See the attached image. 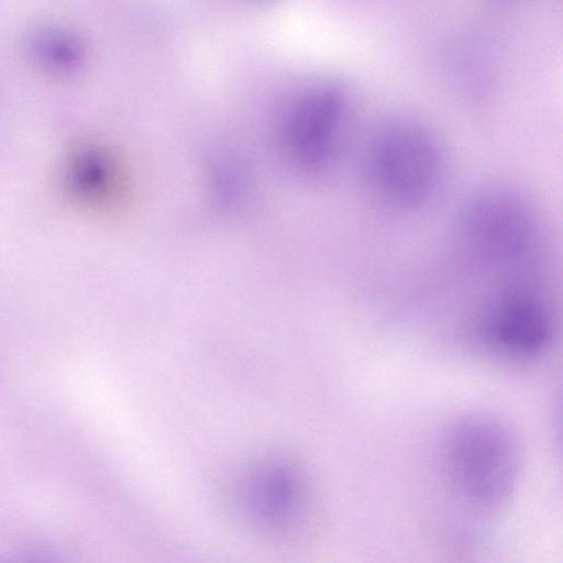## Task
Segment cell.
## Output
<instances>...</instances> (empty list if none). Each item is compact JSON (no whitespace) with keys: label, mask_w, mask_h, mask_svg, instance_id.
I'll list each match as a JSON object with an SVG mask.
<instances>
[{"label":"cell","mask_w":563,"mask_h":563,"mask_svg":"<svg viewBox=\"0 0 563 563\" xmlns=\"http://www.w3.org/2000/svg\"><path fill=\"white\" fill-rule=\"evenodd\" d=\"M221 501L233 521L264 541L291 545L312 532L318 500L303 464L282 451L243 457L224 472Z\"/></svg>","instance_id":"1"},{"label":"cell","mask_w":563,"mask_h":563,"mask_svg":"<svg viewBox=\"0 0 563 563\" xmlns=\"http://www.w3.org/2000/svg\"><path fill=\"white\" fill-rule=\"evenodd\" d=\"M442 476L454 498L479 514L503 509L521 473L516 435L496 418L471 415L445 432L440 450Z\"/></svg>","instance_id":"2"},{"label":"cell","mask_w":563,"mask_h":563,"mask_svg":"<svg viewBox=\"0 0 563 563\" xmlns=\"http://www.w3.org/2000/svg\"><path fill=\"white\" fill-rule=\"evenodd\" d=\"M453 233L459 251L475 267L503 282L534 277L540 228L532 207L517 192L501 187L475 192L461 206Z\"/></svg>","instance_id":"3"},{"label":"cell","mask_w":563,"mask_h":563,"mask_svg":"<svg viewBox=\"0 0 563 563\" xmlns=\"http://www.w3.org/2000/svg\"><path fill=\"white\" fill-rule=\"evenodd\" d=\"M364 170L372 192L388 207L412 210L439 189L444 157L440 142L427 128L397 121L380 128L368 141Z\"/></svg>","instance_id":"4"},{"label":"cell","mask_w":563,"mask_h":563,"mask_svg":"<svg viewBox=\"0 0 563 563\" xmlns=\"http://www.w3.org/2000/svg\"><path fill=\"white\" fill-rule=\"evenodd\" d=\"M476 331L484 345L504 360L537 361L553 343L554 311L534 279L501 282L485 302Z\"/></svg>","instance_id":"5"},{"label":"cell","mask_w":563,"mask_h":563,"mask_svg":"<svg viewBox=\"0 0 563 563\" xmlns=\"http://www.w3.org/2000/svg\"><path fill=\"white\" fill-rule=\"evenodd\" d=\"M346 103L330 85L299 91L286 107L280 125L283 146L290 161L311 175L327 172L345 143Z\"/></svg>","instance_id":"6"},{"label":"cell","mask_w":563,"mask_h":563,"mask_svg":"<svg viewBox=\"0 0 563 563\" xmlns=\"http://www.w3.org/2000/svg\"><path fill=\"white\" fill-rule=\"evenodd\" d=\"M21 52L36 74L55 81L77 79L89 59L85 35L59 22L41 23L29 29L23 36Z\"/></svg>","instance_id":"7"},{"label":"cell","mask_w":563,"mask_h":563,"mask_svg":"<svg viewBox=\"0 0 563 563\" xmlns=\"http://www.w3.org/2000/svg\"><path fill=\"white\" fill-rule=\"evenodd\" d=\"M64 184L70 196L91 207H108L121 196L122 179L113 156L103 147L84 145L69 155Z\"/></svg>","instance_id":"8"},{"label":"cell","mask_w":563,"mask_h":563,"mask_svg":"<svg viewBox=\"0 0 563 563\" xmlns=\"http://www.w3.org/2000/svg\"><path fill=\"white\" fill-rule=\"evenodd\" d=\"M250 1L263 2V1H268V0H250Z\"/></svg>","instance_id":"9"}]
</instances>
